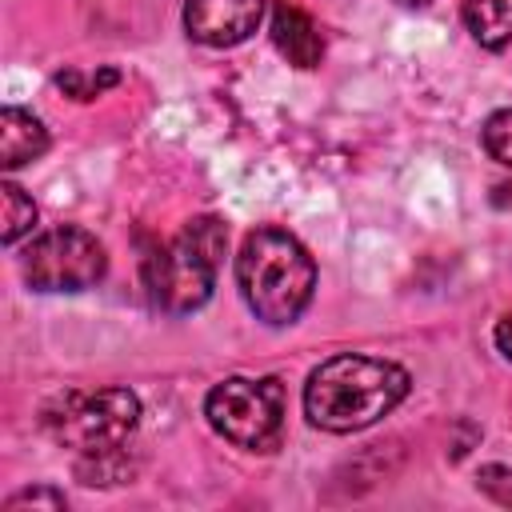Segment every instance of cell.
Returning a JSON list of instances; mask_svg holds the SVG:
<instances>
[{
    "label": "cell",
    "instance_id": "obj_1",
    "mask_svg": "<svg viewBox=\"0 0 512 512\" xmlns=\"http://www.w3.org/2000/svg\"><path fill=\"white\" fill-rule=\"evenodd\" d=\"M408 396V372L392 360L340 352L312 368L304 384V416L324 432H360Z\"/></svg>",
    "mask_w": 512,
    "mask_h": 512
},
{
    "label": "cell",
    "instance_id": "obj_2",
    "mask_svg": "<svg viewBox=\"0 0 512 512\" xmlns=\"http://www.w3.org/2000/svg\"><path fill=\"white\" fill-rule=\"evenodd\" d=\"M236 284L256 320L284 328L296 324L316 288V264L308 248L284 228H256L236 256Z\"/></svg>",
    "mask_w": 512,
    "mask_h": 512
},
{
    "label": "cell",
    "instance_id": "obj_3",
    "mask_svg": "<svg viewBox=\"0 0 512 512\" xmlns=\"http://www.w3.org/2000/svg\"><path fill=\"white\" fill-rule=\"evenodd\" d=\"M224 248H228V232L216 216H196L168 244L148 248V256L140 260V272L152 304L172 316H184L208 304L216 272L224 264Z\"/></svg>",
    "mask_w": 512,
    "mask_h": 512
},
{
    "label": "cell",
    "instance_id": "obj_4",
    "mask_svg": "<svg viewBox=\"0 0 512 512\" xmlns=\"http://www.w3.org/2000/svg\"><path fill=\"white\" fill-rule=\"evenodd\" d=\"M40 424L56 444L80 456L108 452V448L128 444V436L136 432L140 400L128 388H92V392L68 388L44 404Z\"/></svg>",
    "mask_w": 512,
    "mask_h": 512
},
{
    "label": "cell",
    "instance_id": "obj_5",
    "mask_svg": "<svg viewBox=\"0 0 512 512\" xmlns=\"http://www.w3.org/2000/svg\"><path fill=\"white\" fill-rule=\"evenodd\" d=\"M204 416L228 444L272 452L284 436V388L276 376H228L208 392Z\"/></svg>",
    "mask_w": 512,
    "mask_h": 512
},
{
    "label": "cell",
    "instance_id": "obj_6",
    "mask_svg": "<svg viewBox=\"0 0 512 512\" xmlns=\"http://www.w3.org/2000/svg\"><path fill=\"white\" fill-rule=\"evenodd\" d=\"M104 268V244L76 224H60L32 236L20 256V276L32 292H84L104 276Z\"/></svg>",
    "mask_w": 512,
    "mask_h": 512
},
{
    "label": "cell",
    "instance_id": "obj_7",
    "mask_svg": "<svg viewBox=\"0 0 512 512\" xmlns=\"http://www.w3.org/2000/svg\"><path fill=\"white\" fill-rule=\"evenodd\" d=\"M264 0H184V28L208 48H232L260 28Z\"/></svg>",
    "mask_w": 512,
    "mask_h": 512
},
{
    "label": "cell",
    "instance_id": "obj_8",
    "mask_svg": "<svg viewBox=\"0 0 512 512\" xmlns=\"http://www.w3.org/2000/svg\"><path fill=\"white\" fill-rule=\"evenodd\" d=\"M272 44L280 48V56L296 68H316L320 56H324V36L320 28L312 24L308 12H300L296 4L280 0L276 12H272Z\"/></svg>",
    "mask_w": 512,
    "mask_h": 512
},
{
    "label": "cell",
    "instance_id": "obj_9",
    "mask_svg": "<svg viewBox=\"0 0 512 512\" xmlns=\"http://www.w3.org/2000/svg\"><path fill=\"white\" fill-rule=\"evenodd\" d=\"M48 152V128L24 108H0V164L20 168Z\"/></svg>",
    "mask_w": 512,
    "mask_h": 512
},
{
    "label": "cell",
    "instance_id": "obj_10",
    "mask_svg": "<svg viewBox=\"0 0 512 512\" xmlns=\"http://www.w3.org/2000/svg\"><path fill=\"white\" fill-rule=\"evenodd\" d=\"M460 12L480 48L512 44V0H464Z\"/></svg>",
    "mask_w": 512,
    "mask_h": 512
},
{
    "label": "cell",
    "instance_id": "obj_11",
    "mask_svg": "<svg viewBox=\"0 0 512 512\" xmlns=\"http://www.w3.org/2000/svg\"><path fill=\"white\" fill-rule=\"evenodd\" d=\"M0 240L4 244H16L24 232H32V224H36V204L16 188V184H0Z\"/></svg>",
    "mask_w": 512,
    "mask_h": 512
},
{
    "label": "cell",
    "instance_id": "obj_12",
    "mask_svg": "<svg viewBox=\"0 0 512 512\" xmlns=\"http://www.w3.org/2000/svg\"><path fill=\"white\" fill-rule=\"evenodd\" d=\"M480 140H484V152H488L496 164L512 168V108L492 112V116L484 120V128H480Z\"/></svg>",
    "mask_w": 512,
    "mask_h": 512
},
{
    "label": "cell",
    "instance_id": "obj_13",
    "mask_svg": "<svg viewBox=\"0 0 512 512\" xmlns=\"http://www.w3.org/2000/svg\"><path fill=\"white\" fill-rule=\"evenodd\" d=\"M56 84H60L68 96H76V100H92V96H100L104 88L120 84V72H116V68H104L100 76H84V72H76V68H64V72H56Z\"/></svg>",
    "mask_w": 512,
    "mask_h": 512
},
{
    "label": "cell",
    "instance_id": "obj_14",
    "mask_svg": "<svg viewBox=\"0 0 512 512\" xmlns=\"http://www.w3.org/2000/svg\"><path fill=\"white\" fill-rule=\"evenodd\" d=\"M476 488H480L484 496H492L496 504L512 508V468H504V464H484V468L476 472Z\"/></svg>",
    "mask_w": 512,
    "mask_h": 512
},
{
    "label": "cell",
    "instance_id": "obj_15",
    "mask_svg": "<svg viewBox=\"0 0 512 512\" xmlns=\"http://www.w3.org/2000/svg\"><path fill=\"white\" fill-rule=\"evenodd\" d=\"M28 504H40V508H64V492H56V488H24V492H16V496L4 500L8 512L28 508Z\"/></svg>",
    "mask_w": 512,
    "mask_h": 512
},
{
    "label": "cell",
    "instance_id": "obj_16",
    "mask_svg": "<svg viewBox=\"0 0 512 512\" xmlns=\"http://www.w3.org/2000/svg\"><path fill=\"white\" fill-rule=\"evenodd\" d=\"M492 336H496V348L512 360V312H504V316L496 320V332H492Z\"/></svg>",
    "mask_w": 512,
    "mask_h": 512
},
{
    "label": "cell",
    "instance_id": "obj_17",
    "mask_svg": "<svg viewBox=\"0 0 512 512\" xmlns=\"http://www.w3.org/2000/svg\"><path fill=\"white\" fill-rule=\"evenodd\" d=\"M400 4H404V8H424L428 0H400Z\"/></svg>",
    "mask_w": 512,
    "mask_h": 512
}]
</instances>
